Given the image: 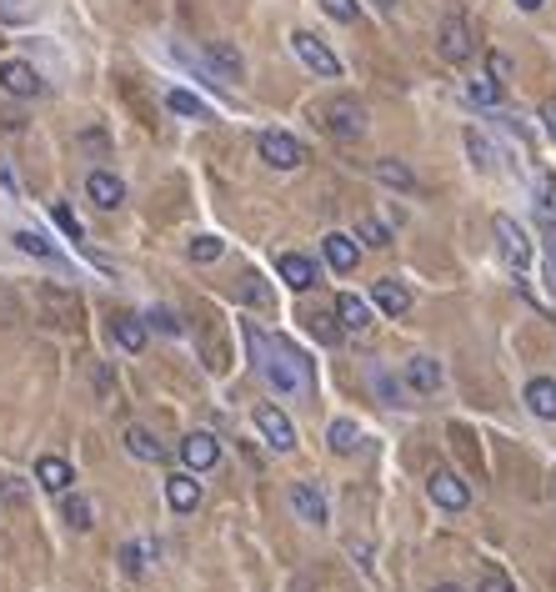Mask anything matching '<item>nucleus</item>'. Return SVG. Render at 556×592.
Returning <instances> with one entry per match:
<instances>
[{
    "mask_svg": "<svg viewBox=\"0 0 556 592\" xmlns=\"http://www.w3.org/2000/svg\"><path fill=\"white\" fill-rule=\"evenodd\" d=\"M246 347H251L256 372L271 382L276 397H311L316 377H311V362H306V352H301L296 342L271 337V332H261V327H246Z\"/></svg>",
    "mask_w": 556,
    "mask_h": 592,
    "instance_id": "obj_1",
    "label": "nucleus"
},
{
    "mask_svg": "<svg viewBox=\"0 0 556 592\" xmlns=\"http://www.w3.org/2000/svg\"><path fill=\"white\" fill-rule=\"evenodd\" d=\"M321 126L336 136V141H361L366 136V106L356 96H336L321 106Z\"/></svg>",
    "mask_w": 556,
    "mask_h": 592,
    "instance_id": "obj_2",
    "label": "nucleus"
},
{
    "mask_svg": "<svg viewBox=\"0 0 556 592\" xmlns=\"http://www.w3.org/2000/svg\"><path fill=\"white\" fill-rule=\"evenodd\" d=\"M291 51H296V61H301L306 71H316L321 81H336V76H341V61H336V51H331L321 36H311V31H291Z\"/></svg>",
    "mask_w": 556,
    "mask_h": 592,
    "instance_id": "obj_3",
    "label": "nucleus"
},
{
    "mask_svg": "<svg viewBox=\"0 0 556 592\" xmlns=\"http://www.w3.org/2000/svg\"><path fill=\"white\" fill-rule=\"evenodd\" d=\"M256 151H261V161H266L271 171H296V166L306 161V146H301L291 131H261Z\"/></svg>",
    "mask_w": 556,
    "mask_h": 592,
    "instance_id": "obj_4",
    "label": "nucleus"
},
{
    "mask_svg": "<svg viewBox=\"0 0 556 592\" xmlns=\"http://www.w3.org/2000/svg\"><path fill=\"white\" fill-rule=\"evenodd\" d=\"M36 307H41L46 327H76L81 322V302L66 286H36Z\"/></svg>",
    "mask_w": 556,
    "mask_h": 592,
    "instance_id": "obj_5",
    "label": "nucleus"
},
{
    "mask_svg": "<svg viewBox=\"0 0 556 592\" xmlns=\"http://www.w3.org/2000/svg\"><path fill=\"white\" fill-rule=\"evenodd\" d=\"M436 51H441V61H451V66H466V61L476 56L471 26H466L461 16H446V21H441V31H436Z\"/></svg>",
    "mask_w": 556,
    "mask_h": 592,
    "instance_id": "obj_6",
    "label": "nucleus"
},
{
    "mask_svg": "<svg viewBox=\"0 0 556 592\" xmlns=\"http://www.w3.org/2000/svg\"><path fill=\"white\" fill-rule=\"evenodd\" d=\"M256 432L266 437L271 452H296V422H291L281 407L261 402V407H256Z\"/></svg>",
    "mask_w": 556,
    "mask_h": 592,
    "instance_id": "obj_7",
    "label": "nucleus"
},
{
    "mask_svg": "<svg viewBox=\"0 0 556 592\" xmlns=\"http://www.w3.org/2000/svg\"><path fill=\"white\" fill-rule=\"evenodd\" d=\"M0 91L16 96V101H31V96L46 91V81H41V71L31 61H0Z\"/></svg>",
    "mask_w": 556,
    "mask_h": 592,
    "instance_id": "obj_8",
    "label": "nucleus"
},
{
    "mask_svg": "<svg viewBox=\"0 0 556 592\" xmlns=\"http://www.w3.org/2000/svg\"><path fill=\"white\" fill-rule=\"evenodd\" d=\"M291 512L306 522V527H326L331 522V502L316 482H291Z\"/></svg>",
    "mask_w": 556,
    "mask_h": 592,
    "instance_id": "obj_9",
    "label": "nucleus"
},
{
    "mask_svg": "<svg viewBox=\"0 0 556 592\" xmlns=\"http://www.w3.org/2000/svg\"><path fill=\"white\" fill-rule=\"evenodd\" d=\"M426 492H431V502H436L441 512H461V507L471 502V487H466L456 472H446V467H436V472L426 477Z\"/></svg>",
    "mask_w": 556,
    "mask_h": 592,
    "instance_id": "obj_10",
    "label": "nucleus"
},
{
    "mask_svg": "<svg viewBox=\"0 0 556 592\" xmlns=\"http://www.w3.org/2000/svg\"><path fill=\"white\" fill-rule=\"evenodd\" d=\"M491 231H496V246H501V256H506L516 271H526V266H531V241H526V231H521L511 216H496V221H491Z\"/></svg>",
    "mask_w": 556,
    "mask_h": 592,
    "instance_id": "obj_11",
    "label": "nucleus"
},
{
    "mask_svg": "<svg viewBox=\"0 0 556 592\" xmlns=\"http://www.w3.org/2000/svg\"><path fill=\"white\" fill-rule=\"evenodd\" d=\"M321 256H326V266H331V271L351 276V271H356V261H361V241H356L351 231H326V236H321Z\"/></svg>",
    "mask_w": 556,
    "mask_h": 592,
    "instance_id": "obj_12",
    "label": "nucleus"
},
{
    "mask_svg": "<svg viewBox=\"0 0 556 592\" xmlns=\"http://www.w3.org/2000/svg\"><path fill=\"white\" fill-rule=\"evenodd\" d=\"M441 382H446V372H441V362L436 357H411L406 362V387H411V397H436L441 392Z\"/></svg>",
    "mask_w": 556,
    "mask_h": 592,
    "instance_id": "obj_13",
    "label": "nucleus"
},
{
    "mask_svg": "<svg viewBox=\"0 0 556 592\" xmlns=\"http://www.w3.org/2000/svg\"><path fill=\"white\" fill-rule=\"evenodd\" d=\"M181 462H186L191 472H211V467L221 462V442H216L211 432H186V437H181Z\"/></svg>",
    "mask_w": 556,
    "mask_h": 592,
    "instance_id": "obj_14",
    "label": "nucleus"
},
{
    "mask_svg": "<svg viewBox=\"0 0 556 592\" xmlns=\"http://www.w3.org/2000/svg\"><path fill=\"white\" fill-rule=\"evenodd\" d=\"M86 196H91L101 211H116V206L126 201V181H121L116 171H91V176H86Z\"/></svg>",
    "mask_w": 556,
    "mask_h": 592,
    "instance_id": "obj_15",
    "label": "nucleus"
},
{
    "mask_svg": "<svg viewBox=\"0 0 556 592\" xmlns=\"http://www.w3.org/2000/svg\"><path fill=\"white\" fill-rule=\"evenodd\" d=\"M276 271H281V281H286L291 291H311V286H316V261L301 256V251H281V256H276Z\"/></svg>",
    "mask_w": 556,
    "mask_h": 592,
    "instance_id": "obj_16",
    "label": "nucleus"
},
{
    "mask_svg": "<svg viewBox=\"0 0 556 592\" xmlns=\"http://www.w3.org/2000/svg\"><path fill=\"white\" fill-rule=\"evenodd\" d=\"M121 442H126V452H131L136 462H166V442H161L151 427H141V422H131V427L121 432Z\"/></svg>",
    "mask_w": 556,
    "mask_h": 592,
    "instance_id": "obj_17",
    "label": "nucleus"
},
{
    "mask_svg": "<svg viewBox=\"0 0 556 592\" xmlns=\"http://www.w3.org/2000/svg\"><path fill=\"white\" fill-rule=\"evenodd\" d=\"M206 66H211V76H216V81H241V76H246L241 51H236V46H226V41H211V46H206Z\"/></svg>",
    "mask_w": 556,
    "mask_h": 592,
    "instance_id": "obj_18",
    "label": "nucleus"
},
{
    "mask_svg": "<svg viewBox=\"0 0 556 592\" xmlns=\"http://www.w3.org/2000/svg\"><path fill=\"white\" fill-rule=\"evenodd\" d=\"M111 337H116V347L121 352H146V337H151V327H146V317H131V312H121V317H111Z\"/></svg>",
    "mask_w": 556,
    "mask_h": 592,
    "instance_id": "obj_19",
    "label": "nucleus"
},
{
    "mask_svg": "<svg viewBox=\"0 0 556 592\" xmlns=\"http://www.w3.org/2000/svg\"><path fill=\"white\" fill-rule=\"evenodd\" d=\"M36 482H41L46 492H56V497H66V492H71V482H76V472H71V462H66V457H56V452H46V457L36 462Z\"/></svg>",
    "mask_w": 556,
    "mask_h": 592,
    "instance_id": "obj_20",
    "label": "nucleus"
},
{
    "mask_svg": "<svg viewBox=\"0 0 556 592\" xmlns=\"http://www.w3.org/2000/svg\"><path fill=\"white\" fill-rule=\"evenodd\" d=\"M166 502H171V512H196V507H201V482H196V472H171V477H166Z\"/></svg>",
    "mask_w": 556,
    "mask_h": 592,
    "instance_id": "obj_21",
    "label": "nucleus"
},
{
    "mask_svg": "<svg viewBox=\"0 0 556 592\" xmlns=\"http://www.w3.org/2000/svg\"><path fill=\"white\" fill-rule=\"evenodd\" d=\"M371 302H376L386 317H406V312H411V291H406L396 276H381V281L371 286Z\"/></svg>",
    "mask_w": 556,
    "mask_h": 592,
    "instance_id": "obj_22",
    "label": "nucleus"
},
{
    "mask_svg": "<svg viewBox=\"0 0 556 592\" xmlns=\"http://www.w3.org/2000/svg\"><path fill=\"white\" fill-rule=\"evenodd\" d=\"M336 322H341V332H366L371 327V302L356 291H341L336 296Z\"/></svg>",
    "mask_w": 556,
    "mask_h": 592,
    "instance_id": "obj_23",
    "label": "nucleus"
},
{
    "mask_svg": "<svg viewBox=\"0 0 556 592\" xmlns=\"http://www.w3.org/2000/svg\"><path fill=\"white\" fill-rule=\"evenodd\" d=\"M526 407H531V417L556 422V382L551 377H531L526 382Z\"/></svg>",
    "mask_w": 556,
    "mask_h": 592,
    "instance_id": "obj_24",
    "label": "nucleus"
},
{
    "mask_svg": "<svg viewBox=\"0 0 556 592\" xmlns=\"http://www.w3.org/2000/svg\"><path fill=\"white\" fill-rule=\"evenodd\" d=\"M376 181H381L386 191H401V196L416 191V171H411L406 161H396V156H381V161H376Z\"/></svg>",
    "mask_w": 556,
    "mask_h": 592,
    "instance_id": "obj_25",
    "label": "nucleus"
},
{
    "mask_svg": "<svg viewBox=\"0 0 556 592\" xmlns=\"http://www.w3.org/2000/svg\"><path fill=\"white\" fill-rule=\"evenodd\" d=\"M501 96H506V86H501V81H491V76H471V81H466V101H471V106H481V111H496V106H501Z\"/></svg>",
    "mask_w": 556,
    "mask_h": 592,
    "instance_id": "obj_26",
    "label": "nucleus"
},
{
    "mask_svg": "<svg viewBox=\"0 0 556 592\" xmlns=\"http://www.w3.org/2000/svg\"><path fill=\"white\" fill-rule=\"evenodd\" d=\"M61 517H66L76 532H91V527H96V507H91V497H81V492H66Z\"/></svg>",
    "mask_w": 556,
    "mask_h": 592,
    "instance_id": "obj_27",
    "label": "nucleus"
},
{
    "mask_svg": "<svg viewBox=\"0 0 556 592\" xmlns=\"http://www.w3.org/2000/svg\"><path fill=\"white\" fill-rule=\"evenodd\" d=\"M351 236H356L361 246H371V251H386V246L396 241V236H391V226H386V221H376V216H361Z\"/></svg>",
    "mask_w": 556,
    "mask_h": 592,
    "instance_id": "obj_28",
    "label": "nucleus"
},
{
    "mask_svg": "<svg viewBox=\"0 0 556 592\" xmlns=\"http://www.w3.org/2000/svg\"><path fill=\"white\" fill-rule=\"evenodd\" d=\"M166 111L191 116V121H211V106H206L201 96H191V91H166Z\"/></svg>",
    "mask_w": 556,
    "mask_h": 592,
    "instance_id": "obj_29",
    "label": "nucleus"
},
{
    "mask_svg": "<svg viewBox=\"0 0 556 592\" xmlns=\"http://www.w3.org/2000/svg\"><path fill=\"white\" fill-rule=\"evenodd\" d=\"M16 251H26V256H36V261H51V266H66L61 251H56L46 236H36V231H16Z\"/></svg>",
    "mask_w": 556,
    "mask_h": 592,
    "instance_id": "obj_30",
    "label": "nucleus"
},
{
    "mask_svg": "<svg viewBox=\"0 0 556 592\" xmlns=\"http://www.w3.org/2000/svg\"><path fill=\"white\" fill-rule=\"evenodd\" d=\"M326 442H331V452H336V457H351V452H356V442H361V432H356V422H351V417H336V422H331V432H326Z\"/></svg>",
    "mask_w": 556,
    "mask_h": 592,
    "instance_id": "obj_31",
    "label": "nucleus"
},
{
    "mask_svg": "<svg viewBox=\"0 0 556 592\" xmlns=\"http://www.w3.org/2000/svg\"><path fill=\"white\" fill-rule=\"evenodd\" d=\"M466 156H471V161H476L481 171H496V146H491V141H486V136H481L476 126L466 131Z\"/></svg>",
    "mask_w": 556,
    "mask_h": 592,
    "instance_id": "obj_32",
    "label": "nucleus"
},
{
    "mask_svg": "<svg viewBox=\"0 0 556 592\" xmlns=\"http://www.w3.org/2000/svg\"><path fill=\"white\" fill-rule=\"evenodd\" d=\"M371 382H376V392H381V402H391V407H411V387L406 382H391L381 367L371 372Z\"/></svg>",
    "mask_w": 556,
    "mask_h": 592,
    "instance_id": "obj_33",
    "label": "nucleus"
},
{
    "mask_svg": "<svg viewBox=\"0 0 556 592\" xmlns=\"http://www.w3.org/2000/svg\"><path fill=\"white\" fill-rule=\"evenodd\" d=\"M186 256H191V261H201V266H211V261H221V256H226V241H221V236H196V241L186 246Z\"/></svg>",
    "mask_w": 556,
    "mask_h": 592,
    "instance_id": "obj_34",
    "label": "nucleus"
},
{
    "mask_svg": "<svg viewBox=\"0 0 556 592\" xmlns=\"http://www.w3.org/2000/svg\"><path fill=\"white\" fill-rule=\"evenodd\" d=\"M146 557H151V542H121V567H126V577H141V572H146Z\"/></svg>",
    "mask_w": 556,
    "mask_h": 592,
    "instance_id": "obj_35",
    "label": "nucleus"
},
{
    "mask_svg": "<svg viewBox=\"0 0 556 592\" xmlns=\"http://www.w3.org/2000/svg\"><path fill=\"white\" fill-rule=\"evenodd\" d=\"M241 302H246V307H266V302H271V291H266L261 276H241Z\"/></svg>",
    "mask_w": 556,
    "mask_h": 592,
    "instance_id": "obj_36",
    "label": "nucleus"
},
{
    "mask_svg": "<svg viewBox=\"0 0 556 592\" xmlns=\"http://www.w3.org/2000/svg\"><path fill=\"white\" fill-rule=\"evenodd\" d=\"M481 592H516V582H511L496 562H486V567H481Z\"/></svg>",
    "mask_w": 556,
    "mask_h": 592,
    "instance_id": "obj_37",
    "label": "nucleus"
},
{
    "mask_svg": "<svg viewBox=\"0 0 556 592\" xmlns=\"http://www.w3.org/2000/svg\"><path fill=\"white\" fill-rule=\"evenodd\" d=\"M321 11H326L331 21H341V26H351V21L361 16V6H356V0H321Z\"/></svg>",
    "mask_w": 556,
    "mask_h": 592,
    "instance_id": "obj_38",
    "label": "nucleus"
},
{
    "mask_svg": "<svg viewBox=\"0 0 556 592\" xmlns=\"http://www.w3.org/2000/svg\"><path fill=\"white\" fill-rule=\"evenodd\" d=\"M486 71H491V81H501V86H506L516 66H511V56H506V51H486Z\"/></svg>",
    "mask_w": 556,
    "mask_h": 592,
    "instance_id": "obj_39",
    "label": "nucleus"
},
{
    "mask_svg": "<svg viewBox=\"0 0 556 592\" xmlns=\"http://www.w3.org/2000/svg\"><path fill=\"white\" fill-rule=\"evenodd\" d=\"M51 221H56L71 241H81V221H76V211H71V206H61V201H56V206H51Z\"/></svg>",
    "mask_w": 556,
    "mask_h": 592,
    "instance_id": "obj_40",
    "label": "nucleus"
},
{
    "mask_svg": "<svg viewBox=\"0 0 556 592\" xmlns=\"http://www.w3.org/2000/svg\"><path fill=\"white\" fill-rule=\"evenodd\" d=\"M146 327H156V332H166V337H181V317L166 312V307H156V312L146 317Z\"/></svg>",
    "mask_w": 556,
    "mask_h": 592,
    "instance_id": "obj_41",
    "label": "nucleus"
},
{
    "mask_svg": "<svg viewBox=\"0 0 556 592\" xmlns=\"http://www.w3.org/2000/svg\"><path fill=\"white\" fill-rule=\"evenodd\" d=\"M311 332H316L326 347H336V342H341V327H336L331 317H311Z\"/></svg>",
    "mask_w": 556,
    "mask_h": 592,
    "instance_id": "obj_42",
    "label": "nucleus"
},
{
    "mask_svg": "<svg viewBox=\"0 0 556 592\" xmlns=\"http://www.w3.org/2000/svg\"><path fill=\"white\" fill-rule=\"evenodd\" d=\"M0 497H6V502H16V507H21V502H26V487H21V482L11 477L6 487H0Z\"/></svg>",
    "mask_w": 556,
    "mask_h": 592,
    "instance_id": "obj_43",
    "label": "nucleus"
},
{
    "mask_svg": "<svg viewBox=\"0 0 556 592\" xmlns=\"http://www.w3.org/2000/svg\"><path fill=\"white\" fill-rule=\"evenodd\" d=\"M541 126H546V136L556 141V101H546V106H541Z\"/></svg>",
    "mask_w": 556,
    "mask_h": 592,
    "instance_id": "obj_44",
    "label": "nucleus"
},
{
    "mask_svg": "<svg viewBox=\"0 0 556 592\" xmlns=\"http://www.w3.org/2000/svg\"><path fill=\"white\" fill-rule=\"evenodd\" d=\"M0 186H6V191H11V196H16V191H21V181H16V171H11V166H6V161H0Z\"/></svg>",
    "mask_w": 556,
    "mask_h": 592,
    "instance_id": "obj_45",
    "label": "nucleus"
},
{
    "mask_svg": "<svg viewBox=\"0 0 556 592\" xmlns=\"http://www.w3.org/2000/svg\"><path fill=\"white\" fill-rule=\"evenodd\" d=\"M546 281H551V286H556V236H551V241H546Z\"/></svg>",
    "mask_w": 556,
    "mask_h": 592,
    "instance_id": "obj_46",
    "label": "nucleus"
},
{
    "mask_svg": "<svg viewBox=\"0 0 556 592\" xmlns=\"http://www.w3.org/2000/svg\"><path fill=\"white\" fill-rule=\"evenodd\" d=\"M0 16H6V21H16V16H26V11L16 6V0H0Z\"/></svg>",
    "mask_w": 556,
    "mask_h": 592,
    "instance_id": "obj_47",
    "label": "nucleus"
},
{
    "mask_svg": "<svg viewBox=\"0 0 556 592\" xmlns=\"http://www.w3.org/2000/svg\"><path fill=\"white\" fill-rule=\"evenodd\" d=\"M516 6H521V11H541V6H546V0H516Z\"/></svg>",
    "mask_w": 556,
    "mask_h": 592,
    "instance_id": "obj_48",
    "label": "nucleus"
},
{
    "mask_svg": "<svg viewBox=\"0 0 556 592\" xmlns=\"http://www.w3.org/2000/svg\"><path fill=\"white\" fill-rule=\"evenodd\" d=\"M431 592H461V587H456V582H441V587H431Z\"/></svg>",
    "mask_w": 556,
    "mask_h": 592,
    "instance_id": "obj_49",
    "label": "nucleus"
},
{
    "mask_svg": "<svg viewBox=\"0 0 556 592\" xmlns=\"http://www.w3.org/2000/svg\"><path fill=\"white\" fill-rule=\"evenodd\" d=\"M376 6H381V11H386V16H391V11H396V0H376Z\"/></svg>",
    "mask_w": 556,
    "mask_h": 592,
    "instance_id": "obj_50",
    "label": "nucleus"
}]
</instances>
